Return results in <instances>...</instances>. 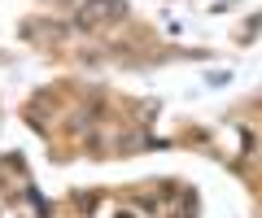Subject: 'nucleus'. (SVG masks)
<instances>
[{
    "label": "nucleus",
    "instance_id": "1",
    "mask_svg": "<svg viewBox=\"0 0 262 218\" xmlns=\"http://www.w3.org/2000/svg\"><path fill=\"white\" fill-rule=\"evenodd\" d=\"M122 13H127L122 0H88L83 9H79V31H92L101 22H110V18H122Z\"/></svg>",
    "mask_w": 262,
    "mask_h": 218
}]
</instances>
